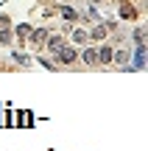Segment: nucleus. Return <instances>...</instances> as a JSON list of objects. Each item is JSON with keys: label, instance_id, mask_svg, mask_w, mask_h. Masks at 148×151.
Instances as JSON below:
<instances>
[{"label": "nucleus", "instance_id": "nucleus-1", "mask_svg": "<svg viewBox=\"0 0 148 151\" xmlns=\"http://www.w3.org/2000/svg\"><path fill=\"white\" fill-rule=\"evenodd\" d=\"M56 56H59L61 62H73V59H76V50H73V48H61V53H56Z\"/></svg>", "mask_w": 148, "mask_h": 151}, {"label": "nucleus", "instance_id": "nucleus-2", "mask_svg": "<svg viewBox=\"0 0 148 151\" xmlns=\"http://www.w3.org/2000/svg\"><path fill=\"white\" fill-rule=\"evenodd\" d=\"M98 59H101V62H112V50H109V48H101V50H98Z\"/></svg>", "mask_w": 148, "mask_h": 151}, {"label": "nucleus", "instance_id": "nucleus-3", "mask_svg": "<svg viewBox=\"0 0 148 151\" xmlns=\"http://www.w3.org/2000/svg\"><path fill=\"white\" fill-rule=\"evenodd\" d=\"M84 59L92 65V62H98V50H84Z\"/></svg>", "mask_w": 148, "mask_h": 151}]
</instances>
